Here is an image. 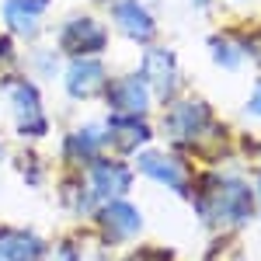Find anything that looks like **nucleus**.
<instances>
[{
  "mask_svg": "<svg viewBox=\"0 0 261 261\" xmlns=\"http://www.w3.org/2000/svg\"><path fill=\"white\" fill-rule=\"evenodd\" d=\"M45 244L32 233H18V230H4L0 233V258L7 261H42Z\"/></svg>",
  "mask_w": 261,
  "mask_h": 261,
  "instance_id": "obj_13",
  "label": "nucleus"
},
{
  "mask_svg": "<svg viewBox=\"0 0 261 261\" xmlns=\"http://www.w3.org/2000/svg\"><path fill=\"white\" fill-rule=\"evenodd\" d=\"M112 18H115V24L129 39H136V42H150L157 35V21H153V14L143 7L140 0H115Z\"/></svg>",
  "mask_w": 261,
  "mask_h": 261,
  "instance_id": "obj_8",
  "label": "nucleus"
},
{
  "mask_svg": "<svg viewBox=\"0 0 261 261\" xmlns=\"http://www.w3.org/2000/svg\"><path fill=\"white\" fill-rule=\"evenodd\" d=\"M24 4H32V7H35V11H45V7H49V4H53V0H24Z\"/></svg>",
  "mask_w": 261,
  "mask_h": 261,
  "instance_id": "obj_19",
  "label": "nucleus"
},
{
  "mask_svg": "<svg viewBox=\"0 0 261 261\" xmlns=\"http://www.w3.org/2000/svg\"><path fill=\"white\" fill-rule=\"evenodd\" d=\"M129 181H133V174L119 161H94V167H91V185H94V195L98 199L122 195L129 188Z\"/></svg>",
  "mask_w": 261,
  "mask_h": 261,
  "instance_id": "obj_11",
  "label": "nucleus"
},
{
  "mask_svg": "<svg viewBox=\"0 0 261 261\" xmlns=\"http://www.w3.org/2000/svg\"><path fill=\"white\" fill-rule=\"evenodd\" d=\"M98 220H101V230H105L108 241H129L140 230V213L133 205H125V202H108Z\"/></svg>",
  "mask_w": 261,
  "mask_h": 261,
  "instance_id": "obj_9",
  "label": "nucleus"
},
{
  "mask_svg": "<svg viewBox=\"0 0 261 261\" xmlns=\"http://www.w3.org/2000/svg\"><path fill=\"white\" fill-rule=\"evenodd\" d=\"M209 122H213V115H209L205 101H178L167 112L164 129H167L171 140H199L202 133L209 129Z\"/></svg>",
  "mask_w": 261,
  "mask_h": 261,
  "instance_id": "obj_4",
  "label": "nucleus"
},
{
  "mask_svg": "<svg viewBox=\"0 0 261 261\" xmlns=\"http://www.w3.org/2000/svg\"><path fill=\"white\" fill-rule=\"evenodd\" d=\"M247 108H251L254 115H261V81L254 84V94H251V105H247Z\"/></svg>",
  "mask_w": 261,
  "mask_h": 261,
  "instance_id": "obj_17",
  "label": "nucleus"
},
{
  "mask_svg": "<svg viewBox=\"0 0 261 261\" xmlns=\"http://www.w3.org/2000/svg\"><path fill=\"white\" fill-rule=\"evenodd\" d=\"M140 77L146 81V87H153L161 98H171V94L178 91V84H181V70H178L174 53H171V49H146Z\"/></svg>",
  "mask_w": 261,
  "mask_h": 261,
  "instance_id": "obj_6",
  "label": "nucleus"
},
{
  "mask_svg": "<svg viewBox=\"0 0 261 261\" xmlns=\"http://www.w3.org/2000/svg\"><path fill=\"white\" fill-rule=\"evenodd\" d=\"M213 45V60L220 63V66H226V70H237L244 60V49L237 45L233 39H226V35H220V39H213L209 42Z\"/></svg>",
  "mask_w": 261,
  "mask_h": 261,
  "instance_id": "obj_16",
  "label": "nucleus"
},
{
  "mask_svg": "<svg viewBox=\"0 0 261 261\" xmlns=\"http://www.w3.org/2000/svg\"><path fill=\"white\" fill-rule=\"evenodd\" d=\"M101 143H105V133H98L94 125H84V129H77V133L66 140V153H70L73 161H94Z\"/></svg>",
  "mask_w": 261,
  "mask_h": 261,
  "instance_id": "obj_15",
  "label": "nucleus"
},
{
  "mask_svg": "<svg viewBox=\"0 0 261 261\" xmlns=\"http://www.w3.org/2000/svg\"><path fill=\"white\" fill-rule=\"evenodd\" d=\"M14 53H11V39H0V60H11Z\"/></svg>",
  "mask_w": 261,
  "mask_h": 261,
  "instance_id": "obj_18",
  "label": "nucleus"
},
{
  "mask_svg": "<svg viewBox=\"0 0 261 261\" xmlns=\"http://www.w3.org/2000/svg\"><path fill=\"white\" fill-rule=\"evenodd\" d=\"M39 14L42 11H35L24 0H4V21L14 35H24V39L39 35Z\"/></svg>",
  "mask_w": 261,
  "mask_h": 261,
  "instance_id": "obj_14",
  "label": "nucleus"
},
{
  "mask_svg": "<svg viewBox=\"0 0 261 261\" xmlns=\"http://www.w3.org/2000/svg\"><path fill=\"white\" fill-rule=\"evenodd\" d=\"M105 84H108L105 66L94 56H77V60L70 63V70H66V94L70 98L87 101V98H94V94H101Z\"/></svg>",
  "mask_w": 261,
  "mask_h": 261,
  "instance_id": "obj_7",
  "label": "nucleus"
},
{
  "mask_svg": "<svg viewBox=\"0 0 261 261\" xmlns=\"http://www.w3.org/2000/svg\"><path fill=\"white\" fill-rule=\"evenodd\" d=\"M105 98H108L115 115H143L150 108V87H146L143 77L129 73V77L105 84Z\"/></svg>",
  "mask_w": 261,
  "mask_h": 261,
  "instance_id": "obj_5",
  "label": "nucleus"
},
{
  "mask_svg": "<svg viewBox=\"0 0 261 261\" xmlns=\"http://www.w3.org/2000/svg\"><path fill=\"white\" fill-rule=\"evenodd\" d=\"M150 136H153V133H150L136 115H115V119L108 122V133H105V140L112 143V146H119V150H136V146L146 143Z\"/></svg>",
  "mask_w": 261,
  "mask_h": 261,
  "instance_id": "obj_12",
  "label": "nucleus"
},
{
  "mask_svg": "<svg viewBox=\"0 0 261 261\" xmlns=\"http://www.w3.org/2000/svg\"><path fill=\"white\" fill-rule=\"evenodd\" d=\"M140 171H143V174H150L153 181H161L164 188L185 192V167H181V161L167 157V153H153V150L140 153Z\"/></svg>",
  "mask_w": 261,
  "mask_h": 261,
  "instance_id": "obj_10",
  "label": "nucleus"
},
{
  "mask_svg": "<svg viewBox=\"0 0 261 261\" xmlns=\"http://www.w3.org/2000/svg\"><path fill=\"white\" fill-rule=\"evenodd\" d=\"M209 195H213V202L209 199L199 202L202 216H209V220H230V223H241L251 216V192L241 181H213Z\"/></svg>",
  "mask_w": 261,
  "mask_h": 261,
  "instance_id": "obj_2",
  "label": "nucleus"
},
{
  "mask_svg": "<svg viewBox=\"0 0 261 261\" xmlns=\"http://www.w3.org/2000/svg\"><path fill=\"white\" fill-rule=\"evenodd\" d=\"M0 261H4V258H0Z\"/></svg>",
  "mask_w": 261,
  "mask_h": 261,
  "instance_id": "obj_21",
  "label": "nucleus"
},
{
  "mask_svg": "<svg viewBox=\"0 0 261 261\" xmlns=\"http://www.w3.org/2000/svg\"><path fill=\"white\" fill-rule=\"evenodd\" d=\"M108 45V28L91 14H73L60 32V49L73 56H98Z\"/></svg>",
  "mask_w": 261,
  "mask_h": 261,
  "instance_id": "obj_3",
  "label": "nucleus"
},
{
  "mask_svg": "<svg viewBox=\"0 0 261 261\" xmlns=\"http://www.w3.org/2000/svg\"><path fill=\"white\" fill-rule=\"evenodd\" d=\"M0 91L7 94L14 115H18L21 136H42V133L49 129V119H45V112H42V101H39L35 84H28L24 77H7V81L0 84Z\"/></svg>",
  "mask_w": 261,
  "mask_h": 261,
  "instance_id": "obj_1",
  "label": "nucleus"
},
{
  "mask_svg": "<svg viewBox=\"0 0 261 261\" xmlns=\"http://www.w3.org/2000/svg\"><path fill=\"white\" fill-rule=\"evenodd\" d=\"M195 4H199V7H205V4H209V0H195Z\"/></svg>",
  "mask_w": 261,
  "mask_h": 261,
  "instance_id": "obj_20",
  "label": "nucleus"
}]
</instances>
